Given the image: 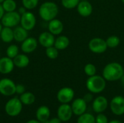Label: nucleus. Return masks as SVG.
I'll use <instances>...</instances> for the list:
<instances>
[{
	"label": "nucleus",
	"instance_id": "obj_42",
	"mask_svg": "<svg viewBox=\"0 0 124 123\" xmlns=\"http://www.w3.org/2000/svg\"><path fill=\"white\" fill-rule=\"evenodd\" d=\"M41 123H49V120H45V121L41 122Z\"/></svg>",
	"mask_w": 124,
	"mask_h": 123
},
{
	"label": "nucleus",
	"instance_id": "obj_33",
	"mask_svg": "<svg viewBox=\"0 0 124 123\" xmlns=\"http://www.w3.org/2000/svg\"><path fill=\"white\" fill-rule=\"evenodd\" d=\"M96 123H108V119L106 115L102 113H99L95 117Z\"/></svg>",
	"mask_w": 124,
	"mask_h": 123
},
{
	"label": "nucleus",
	"instance_id": "obj_32",
	"mask_svg": "<svg viewBox=\"0 0 124 123\" xmlns=\"http://www.w3.org/2000/svg\"><path fill=\"white\" fill-rule=\"evenodd\" d=\"M39 0H22L23 6L28 10H31L38 6Z\"/></svg>",
	"mask_w": 124,
	"mask_h": 123
},
{
	"label": "nucleus",
	"instance_id": "obj_5",
	"mask_svg": "<svg viewBox=\"0 0 124 123\" xmlns=\"http://www.w3.org/2000/svg\"><path fill=\"white\" fill-rule=\"evenodd\" d=\"M20 17L21 15L17 11L5 12L1 20V23L4 27L14 28L20 23Z\"/></svg>",
	"mask_w": 124,
	"mask_h": 123
},
{
	"label": "nucleus",
	"instance_id": "obj_29",
	"mask_svg": "<svg viewBox=\"0 0 124 123\" xmlns=\"http://www.w3.org/2000/svg\"><path fill=\"white\" fill-rule=\"evenodd\" d=\"M45 53L46 57L50 59H55L59 56V50L54 46L46 48Z\"/></svg>",
	"mask_w": 124,
	"mask_h": 123
},
{
	"label": "nucleus",
	"instance_id": "obj_48",
	"mask_svg": "<svg viewBox=\"0 0 124 123\" xmlns=\"http://www.w3.org/2000/svg\"></svg>",
	"mask_w": 124,
	"mask_h": 123
},
{
	"label": "nucleus",
	"instance_id": "obj_19",
	"mask_svg": "<svg viewBox=\"0 0 124 123\" xmlns=\"http://www.w3.org/2000/svg\"><path fill=\"white\" fill-rule=\"evenodd\" d=\"M14 33V40L17 42H23L28 37V30H25L24 28L20 26H16L13 29Z\"/></svg>",
	"mask_w": 124,
	"mask_h": 123
},
{
	"label": "nucleus",
	"instance_id": "obj_20",
	"mask_svg": "<svg viewBox=\"0 0 124 123\" xmlns=\"http://www.w3.org/2000/svg\"><path fill=\"white\" fill-rule=\"evenodd\" d=\"M15 66L18 68H24L28 66L30 59L25 54H18L15 58L12 59Z\"/></svg>",
	"mask_w": 124,
	"mask_h": 123
},
{
	"label": "nucleus",
	"instance_id": "obj_14",
	"mask_svg": "<svg viewBox=\"0 0 124 123\" xmlns=\"http://www.w3.org/2000/svg\"><path fill=\"white\" fill-rule=\"evenodd\" d=\"M71 107L73 113L77 116H80L85 113L87 108V103L83 98H78L73 101Z\"/></svg>",
	"mask_w": 124,
	"mask_h": 123
},
{
	"label": "nucleus",
	"instance_id": "obj_15",
	"mask_svg": "<svg viewBox=\"0 0 124 123\" xmlns=\"http://www.w3.org/2000/svg\"><path fill=\"white\" fill-rule=\"evenodd\" d=\"M15 67L13 59L8 57H4L0 58V73L7 75L12 72Z\"/></svg>",
	"mask_w": 124,
	"mask_h": 123
},
{
	"label": "nucleus",
	"instance_id": "obj_13",
	"mask_svg": "<svg viewBox=\"0 0 124 123\" xmlns=\"http://www.w3.org/2000/svg\"><path fill=\"white\" fill-rule=\"evenodd\" d=\"M54 41H55L54 36L52 33H51L49 31L42 32L39 36V38H38V42L40 43L41 46H42L44 48H48L54 46Z\"/></svg>",
	"mask_w": 124,
	"mask_h": 123
},
{
	"label": "nucleus",
	"instance_id": "obj_7",
	"mask_svg": "<svg viewBox=\"0 0 124 123\" xmlns=\"http://www.w3.org/2000/svg\"><path fill=\"white\" fill-rule=\"evenodd\" d=\"M16 84L9 78H2L0 80V94L3 96H10L15 94Z\"/></svg>",
	"mask_w": 124,
	"mask_h": 123
},
{
	"label": "nucleus",
	"instance_id": "obj_40",
	"mask_svg": "<svg viewBox=\"0 0 124 123\" xmlns=\"http://www.w3.org/2000/svg\"><path fill=\"white\" fill-rule=\"evenodd\" d=\"M108 123H122L121 121L119 120H111L110 122H109Z\"/></svg>",
	"mask_w": 124,
	"mask_h": 123
},
{
	"label": "nucleus",
	"instance_id": "obj_45",
	"mask_svg": "<svg viewBox=\"0 0 124 123\" xmlns=\"http://www.w3.org/2000/svg\"><path fill=\"white\" fill-rule=\"evenodd\" d=\"M121 1H122V2L124 4V0H121Z\"/></svg>",
	"mask_w": 124,
	"mask_h": 123
},
{
	"label": "nucleus",
	"instance_id": "obj_28",
	"mask_svg": "<svg viewBox=\"0 0 124 123\" xmlns=\"http://www.w3.org/2000/svg\"><path fill=\"white\" fill-rule=\"evenodd\" d=\"M6 54H7V57L13 59L15 58L18 54H19V48L17 45L15 44H11L9 45L7 50H6Z\"/></svg>",
	"mask_w": 124,
	"mask_h": 123
},
{
	"label": "nucleus",
	"instance_id": "obj_38",
	"mask_svg": "<svg viewBox=\"0 0 124 123\" xmlns=\"http://www.w3.org/2000/svg\"><path fill=\"white\" fill-rule=\"evenodd\" d=\"M4 13H5V11H4V8H3L1 4H0V20H1V18H2V17L4 16Z\"/></svg>",
	"mask_w": 124,
	"mask_h": 123
},
{
	"label": "nucleus",
	"instance_id": "obj_18",
	"mask_svg": "<svg viewBox=\"0 0 124 123\" xmlns=\"http://www.w3.org/2000/svg\"><path fill=\"white\" fill-rule=\"evenodd\" d=\"M63 29H64V25L61 20L54 18L49 22L48 30L54 36L60 35L63 31Z\"/></svg>",
	"mask_w": 124,
	"mask_h": 123
},
{
	"label": "nucleus",
	"instance_id": "obj_2",
	"mask_svg": "<svg viewBox=\"0 0 124 123\" xmlns=\"http://www.w3.org/2000/svg\"><path fill=\"white\" fill-rule=\"evenodd\" d=\"M59 12V8L57 4L53 1H45L41 4L39 9L40 17L46 22L56 18Z\"/></svg>",
	"mask_w": 124,
	"mask_h": 123
},
{
	"label": "nucleus",
	"instance_id": "obj_24",
	"mask_svg": "<svg viewBox=\"0 0 124 123\" xmlns=\"http://www.w3.org/2000/svg\"><path fill=\"white\" fill-rule=\"evenodd\" d=\"M20 100L25 105H31L35 102L36 97L31 92H24L20 96Z\"/></svg>",
	"mask_w": 124,
	"mask_h": 123
},
{
	"label": "nucleus",
	"instance_id": "obj_11",
	"mask_svg": "<svg viewBox=\"0 0 124 123\" xmlns=\"http://www.w3.org/2000/svg\"><path fill=\"white\" fill-rule=\"evenodd\" d=\"M73 110L68 104H62L57 109V117L62 122L69 121L73 116Z\"/></svg>",
	"mask_w": 124,
	"mask_h": 123
},
{
	"label": "nucleus",
	"instance_id": "obj_21",
	"mask_svg": "<svg viewBox=\"0 0 124 123\" xmlns=\"http://www.w3.org/2000/svg\"><path fill=\"white\" fill-rule=\"evenodd\" d=\"M70 44V40L66 36H59L55 38L54 46L56 47L58 50H65L66 49Z\"/></svg>",
	"mask_w": 124,
	"mask_h": 123
},
{
	"label": "nucleus",
	"instance_id": "obj_36",
	"mask_svg": "<svg viewBox=\"0 0 124 123\" xmlns=\"http://www.w3.org/2000/svg\"><path fill=\"white\" fill-rule=\"evenodd\" d=\"M27 11H28V9H27L25 7L22 6V7H19V8H18L17 12H18L20 15H22L23 14H24V13H25V12H26Z\"/></svg>",
	"mask_w": 124,
	"mask_h": 123
},
{
	"label": "nucleus",
	"instance_id": "obj_43",
	"mask_svg": "<svg viewBox=\"0 0 124 123\" xmlns=\"http://www.w3.org/2000/svg\"><path fill=\"white\" fill-rule=\"evenodd\" d=\"M2 28H3V25H2V24L0 22V33H1V31Z\"/></svg>",
	"mask_w": 124,
	"mask_h": 123
},
{
	"label": "nucleus",
	"instance_id": "obj_26",
	"mask_svg": "<svg viewBox=\"0 0 124 123\" xmlns=\"http://www.w3.org/2000/svg\"><path fill=\"white\" fill-rule=\"evenodd\" d=\"M77 123H96L95 117L89 113H84L78 118Z\"/></svg>",
	"mask_w": 124,
	"mask_h": 123
},
{
	"label": "nucleus",
	"instance_id": "obj_46",
	"mask_svg": "<svg viewBox=\"0 0 124 123\" xmlns=\"http://www.w3.org/2000/svg\"><path fill=\"white\" fill-rule=\"evenodd\" d=\"M80 1H88V0H80Z\"/></svg>",
	"mask_w": 124,
	"mask_h": 123
},
{
	"label": "nucleus",
	"instance_id": "obj_10",
	"mask_svg": "<svg viewBox=\"0 0 124 123\" xmlns=\"http://www.w3.org/2000/svg\"><path fill=\"white\" fill-rule=\"evenodd\" d=\"M74 91L70 87H64L59 90L57 94V100L61 104H68L74 98Z\"/></svg>",
	"mask_w": 124,
	"mask_h": 123
},
{
	"label": "nucleus",
	"instance_id": "obj_39",
	"mask_svg": "<svg viewBox=\"0 0 124 123\" xmlns=\"http://www.w3.org/2000/svg\"><path fill=\"white\" fill-rule=\"evenodd\" d=\"M26 123H41V122H39L38 120H31Z\"/></svg>",
	"mask_w": 124,
	"mask_h": 123
},
{
	"label": "nucleus",
	"instance_id": "obj_23",
	"mask_svg": "<svg viewBox=\"0 0 124 123\" xmlns=\"http://www.w3.org/2000/svg\"><path fill=\"white\" fill-rule=\"evenodd\" d=\"M1 40L4 43H10L14 40V33L12 28L4 27L0 33Z\"/></svg>",
	"mask_w": 124,
	"mask_h": 123
},
{
	"label": "nucleus",
	"instance_id": "obj_31",
	"mask_svg": "<svg viewBox=\"0 0 124 123\" xmlns=\"http://www.w3.org/2000/svg\"><path fill=\"white\" fill-rule=\"evenodd\" d=\"M84 71L85 72V74L90 77V76H93L94 75H96L97 72V67H95L94 65H93L92 63H88L86 64L84 67Z\"/></svg>",
	"mask_w": 124,
	"mask_h": 123
},
{
	"label": "nucleus",
	"instance_id": "obj_22",
	"mask_svg": "<svg viewBox=\"0 0 124 123\" xmlns=\"http://www.w3.org/2000/svg\"><path fill=\"white\" fill-rule=\"evenodd\" d=\"M36 119L39 122L49 120L50 117V110L46 106H41L36 110Z\"/></svg>",
	"mask_w": 124,
	"mask_h": 123
},
{
	"label": "nucleus",
	"instance_id": "obj_37",
	"mask_svg": "<svg viewBox=\"0 0 124 123\" xmlns=\"http://www.w3.org/2000/svg\"><path fill=\"white\" fill-rule=\"evenodd\" d=\"M61 122L62 121L58 117H54L49 120V123H61Z\"/></svg>",
	"mask_w": 124,
	"mask_h": 123
},
{
	"label": "nucleus",
	"instance_id": "obj_9",
	"mask_svg": "<svg viewBox=\"0 0 124 123\" xmlns=\"http://www.w3.org/2000/svg\"><path fill=\"white\" fill-rule=\"evenodd\" d=\"M110 107L112 112L118 116L124 114V97L121 96H116L112 99L110 103Z\"/></svg>",
	"mask_w": 124,
	"mask_h": 123
},
{
	"label": "nucleus",
	"instance_id": "obj_25",
	"mask_svg": "<svg viewBox=\"0 0 124 123\" xmlns=\"http://www.w3.org/2000/svg\"><path fill=\"white\" fill-rule=\"evenodd\" d=\"M1 5L5 12L16 11L17 9V3L15 0H4L1 3Z\"/></svg>",
	"mask_w": 124,
	"mask_h": 123
},
{
	"label": "nucleus",
	"instance_id": "obj_44",
	"mask_svg": "<svg viewBox=\"0 0 124 123\" xmlns=\"http://www.w3.org/2000/svg\"><path fill=\"white\" fill-rule=\"evenodd\" d=\"M4 1V0H0V4H1Z\"/></svg>",
	"mask_w": 124,
	"mask_h": 123
},
{
	"label": "nucleus",
	"instance_id": "obj_1",
	"mask_svg": "<svg viewBox=\"0 0 124 123\" xmlns=\"http://www.w3.org/2000/svg\"><path fill=\"white\" fill-rule=\"evenodd\" d=\"M124 75V67L118 62H110L105 65L102 70V76L106 81L121 80Z\"/></svg>",
	"mask_w": 124,
	"mask_h": 123
},
{
	"label": "nucleus",
	"instance_id": "obj_34",
	"mask_svg": "<svg viewBox=\"0 0 124 123\" xmlns=\"http://www.w3.org/2000/svg\"><path fill=\"white\" fill-rule=\"evenodd\" d=\"M24 92H25V86L23 85H22V84H17L16 85V88H15V94L21 95Z\"/></svg>",
	"mask_w": 124,
	"mask_h": 123
},
{
	"label": "nucleus",
	"instance_id": "obj_35",
	"mask_svg": "<svg viewBox=\"0 0 124 123\" xmlns=\"http://www.w3.org/2000/svg\"><path fill=\"white\" fill-rule=\"evenodd\" d=\"M83 99H84V101H85L86 103H89V102H91V101H93V95L92 94L91 92H90V93H88V94H86L84 96Z\"/></svg>",
	"mask_w": 124,
	"mask_h": 123
},
{
	"label": "nucleus",
	"instance_id": "obj_41",
	"mask_svg": "<svg viewBox=\"0 0 124 123\" xmlns=\"http://www.w3.org/2000/svg\"><path fill=\"white\" fill-rule=\"evenodd\" d=\"M121 83H122V85L124 86V75L122 76V78H121Z\"/></svg>",
	"mask_w": 124,
	"mask_h": 123
},
{
	"label": "nucleus",
	"instance_id": "obj_47",
	"mask_svg": "<svg viewBox=\"0 0 124 123\" xmlns=\"http://www.w3.org/2000/svg\"><path fill=\"white\" fill-rule=\"evenodd\" d=\"M0 58H1V57H0Z\"/></svg>",
	"mask_w": 124,
	"mask_h": 123
},
{
	"label": "nucleus",
	"instance_id": "obj_6",
	"mask_svg": "<svg viewBox=\"0 0 124 123\" xmlns=\"http://www.w3.org/2000/svg\"><path fill=\"white\" fill-rule=\"evenodd\" d=\"M88 46H89V50L92 52L94 54H97L105 53L108 48L106 41L99 37L91 39L90 41L89 42Z\"/></svg>",
	"mask_w": 124,
	"mask_h": 123
},
{
	"label": "nucleus",
	"instance_id": "obj_30",
	"mask_svg": "<svg viewBox=\"0 0 124 123\" xmlns=\"http://www.w3.org/2000/svg\"><path fill=\"white\" fill-rule=\"evenodd\" d=\"M80 0H61V4L65 9H71L76 8Z\"/></svg>",
	"mask_w": 124,
	"mask_h": 123
},
{
	"label": "nucleus",
	"instance_id": "obj_12",
	"mask_svg": "<svg viewBox=\"0 0 124 123\" xmlns=\"http://www.w3.org/2000/svg\"><path fill=\"white\" fill-rule=\"evenodd\" d=\"M38 40L33 37H28L24 40L22 43L20 49L25 54H30L33 52L38 47Z\"/></svg>",
	"mask_w": 124,
	"mask_h": 123
},
{
	"label": "nucleus",
	"instance_id": "obj_16",
	"mask_svg": "<svg viewBox=\"0 0 124 123\" xmlns=\"http://www.w3.org/2000/svg\"><path fill=\"white\" fill-rule=\"evenodd\" d=\"M108 106V99L102 96H97L94 99L92 103V108L93 110L97 113H102L106 110Z\"/></svg>",
	"mask_w": 124,
	"mask_h": 123
},
{
	"label": "nucleus",
	"instance_id": "obj_3",
	"mask_svg": "<svg viewBox=\"0 0 124 123\" xmlns=\"http://www.w3.org/2000/svg\"><path fill=\"white\" fill-rule=\"evenodd\" d=\"M86 86L87 89L92 94H100L102 92L106 87V80L103 76L94 75L89 77Z\"/></svg>",
	"mask_w": 124,
	"mask_h": 123
},
{
	"label": "nucleus",
	"instance_id": "obj_4",
	"mask_svg": "<svg viewBox=\"0 0 124 123\" xmlns=\"http://www.w3.org/2000/svg\"><path fill=\"white\" fill-rule=\"evenodd\" d=\"M5 112L10 117H16L20 114L23 109V103L17 97L12 98L5 104Z\"/></svg>",
	"mask_w": 124,
	"mask_h": 123
},
{
	"label": "nucleus",
	"instance_id": "obj_27",
	"mask_svg": "<svg viewBox=\"0 0 124 123\" xmlns=\"http://www.w3.org/2000/svg\"><path fill=\"white\" fill-rule=\"evenodd\" d=\"M105 41H106L108 47L110 48V49L116 48L120 44V42H121V40H120L119 37L116 36V35L109 36Z\"/></svg>",
	"mask_w": 124,
	"mask_h": 123
},
{
	"label": "nucleus",
	"instance_id": "obj_8",
	"mask_svg": "<svg viewBox=\"0 0 124 123\" xmlns=\"http://www.w3.org/2000/svg\"><path fill=\"white\" fill-rule=\"evenodd\" d=\"M20 25L28 31L33 30L36 24V18L34 14L30 11H27L20 17Z\"/></svg>",
	"mask_w": 124,
	"mask_h": 123
},
{
	"label": "nucleus",
	"instance_id": "obj_17",
	"mask_svg": "<svg viewBox=\"0 0 124 123\" xmlns=\"http://www.w3.org/2000/svg\"><path fill=\"white\" fill-rule=\"evenodd\" d=\"M76 9L78 13L84 17L90 16L93 12V7L89 1H80Z\"/></svg>",
	"mask_w": 124,
	"mask_h": 123
}]
</instances>
